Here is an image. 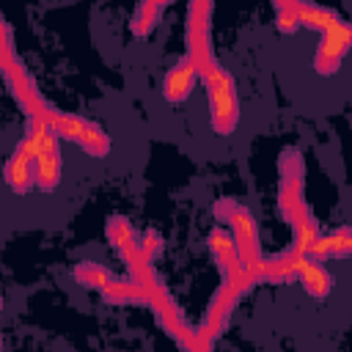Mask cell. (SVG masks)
I'll use <instances>...</instances> for the list:
<instances>
[{"mask_svg": "<svg viewBox=\"0 0 352 352\" xmlns=\"http://www.w3.org/2000/svg\"><path fill=\"white\" fill-rule=\"evenodd\" d=\"M352 253V231L346 226L336 228L333 234H319V239L311 245L305 258L311 261H327V258H346Z\"/></svg>", "mask_w": 352, "mask_h": 352, "instance_id": "8fae6325", "label": "cell"}, {"mask_svg": "<svg viewBox=\"0 0 352 352\" xmlns=\"http://www.w3.org/2000/svg\"><path fill=\"white\" fill-rule=\"evenodd\" d=\"M165 8V3H160V0H146V3H138V8H135V16H132V22H129V30H132V36H148L151 30H154V25H157V19H160V11Z\"/></svg>", "mask_w": 352, "mask_h": 352, "instance_id": "ac0fdd59", "label": "cell"}, {"mask_svg": "<svg viewBox=\"0 0 352 352\" xmlns=\"http://www.w3.org/2000/svg\"><path fill=\"white\" fill-rule=\"evenodd\" d=\"M294 16L300 22V28H314V30H330L341 22V16L324 6H316V3H294Z\"/></svg>", "mask_w": 352, "mask_h": 352, "instance_id": "9a60e30c", "label": "cell"}, {"mask_svg": "<svg viewBox=\"0 0 352 352\" xmlns=\"http://www.w3.org/2000/svg\"><path fill=\"white\" fill-rule=\"evenodd\" d=\"M0 311H3V297H0Z\"/></svg>", "mask_w": 352, "mask_h": 352, "instance_id": "603a6c76", "label": "cell"}, {"mask_svg": "<svg viewBox=\"0 0 352 352\" xmlns=\"http://www.w3.org/2000/svg\"><path fill=\"white\" fill-rule=\"evenodd\" d=\"M294 280H300L302 289H305L311 297H316V300H324V297L333 292V286H336V278L324 270V264L311 261V258H305V256L297 261V275H294Z\"/></svg>", "mask_w": 352, "mask_h": 352, "instance_id": "7c38bea8", "label": "cell"}, {"mask_svg": "<svg viewBox=\"0 0 352 352\" xmlns=\"http://www.w3.org/2000/svg\"><path fill=\"white\" fill-rule=\"evenodd\" d=\"M275 25L280 33H294L300 28L297 16H294V3L286 0V3H275Z\"/></svg>", "mask_w": 352, "mask_h": 352, "instance_id": "44dd1931", "label": "cell"}, {"mask_svg": "<svg viewBox=\"0 0 352 352\" xmlns=\"http://www.w3.org/2000/svg\"><path fill=\"white\" fill-rule=\"evenodd\" d=\"M214 214L223 220V223H228V234H231V239H234V245H236V253H239V261H242V267H256L264 256H261V245H258V228H256V220H253V214H250V209L248 206H242V204H236L234 198H220L217 204H214Z\"/></svg>", "mask_w": 352, "mask_h": 352, "instance_id": "6da1fadb", "label": "cell"}, {"mask_svg": "<svg viewBox=\"0 0 352 352\" xmlns=\"http://www.w3.org/2000/svg\"><path fill=\"white\" fill-rule=\"evenodd\" d=\"M138 250L154 264V258L160 256V250H162V234L160 231H154V228H146L143 231V236L138 239Z\"/></svg>", "mask_w": 352, "mask_h": 352, "instance_id": "7402d4cb", "label": "cell"}, {"mask_svg": "<svg viewBox=\"0 0 352 352\" xmlns=\"http://www.w3.org/2000/svg\"><path fill=\"white\" fill-rule=\"evenodd\" d=\"M195 80H198L195 66L190 63V58H182L176 66L168 69V74H165V80H162V96H165L170 104L184 102V99L192 94Z\"/></svg>", "mask_w": 352, "mask_h": 352, "instance_id": "30bf717a", "label": "cell"}, {"mask_svg": "<svg viewBox=\"0 0 352 352\" xmlns=\"http://www.w3.org/2000/svg\"><path fill=\"white\" fill-rule=\"evenodd\" d=\"M107 302H113V305H146V294H143V289L138 286V283H132V280H110L102 292H99Z\"/></svg>", "mask_w": 352, "mask_h": 352, "instance_id": "2e32d148", "label": "cell"}, {"mask_svg": "<svg viewBox=\"0 0 352 352\" xmlns=\"http://www.w3.org/2000/svg\"><path fill=\"white\" fill-rule=\"evenodd\" d=\"M209 250H212V256H214V261H217V267H220V272H223V278H231L234 272H239L242 270V261H239V253H236V245H234V239H231V234L226 231V228H212L209 231Z\"/></svg>", "mask_w": 352, "mask_h": 352, "instance_id": "4fadbf2b", "label": "cell"}, {"mask_svg": "<svg viewBox=\"0 0 352 352\" xmlns=\"http://www.w3.org/2000/svg\"><path fill=\"white\" fill-rule=\"evenodd\" d=\"M47 124H50L55 138H66V140L77 143L91 157H104L110 151V135L99 124H94L88 118H80V116H72V113H60V110L52 107Z\"/></svg>", "mask_w": 352, "mask_h": 352, "instance_id": "277c9868", "label": "cell"}, {"mask_svg": "<svg viewBox=\"0 0 352 352\" xmlns=\"http://www.w3.org/2000/svg\"><path fill=\"white\" fill-rule=\"evenodd\" d=\"M212 3L206 0H195L187 6V55L190 63L195 66L198 77H206L209 72H214L220 63L214 58L212 50Z\"/></svg>", "mask_w": 352, "mask_h": 352, "instance_id": "7a4b0ae2", "label": "cell"}, {"mask_svg": "<svg viewBox=\"0 0 352 352\" xmlns=\"http://www.w3.org/2000/svg\"><path fill=\"white\" fill-rule=\"evenodd\" d=\"M3 179L6 184L14 190V192H28L33 184H36V151L30 146L28 138H22L14 148V154L8 157L6 162V170H3Z\"/></svg>", "mask_w": 352, "mask_h": 352, "instance_id": "ba28073f", "label": "cell"}, {"mask_svg": "<svg viewBox=\"0 0 352 352\" xmlns=\"http://www.w3.org/2000/svg\"><path fill=\"white\" fill-rule=\"evenodd\" d=\"M278 173H280V182H278V206H280V214L286 220H292V214L305 204L302 198V190H305V160L297 148H283L280 157H278Z\"/></svg>", "mask_w": 352, "mask_h": 352, "instance_id": "5b68a950", "label": "cell"}, {"mask_svg": "<svg viewBox=\"0 0 352 352\" xmlns=\"http://www.w3.org/2000/svg\"><path fill=\"white\" fill-rule=\"evenodd\" d=\"M206 85L209 96V110H212V126L217 135H231L239 124V99H236V85L234 77L217 66L206 77H201Z\"/></svg>", "mask_w": 352, "mask_h": 352, "instance_id": "3957f363", "label": "cell"}, {"mask_svg": "<svg viewBox=\"0 0 352 352\" xmlns=\"http://www.w3.org/2000/svg\"><path fill=\"white\" fill-rule=\"evenodd\" d=\"M19 58L14 52V44H11V33H8V25L0 14V74H6L11 66H16Z\"/></svg>", "mask_w": 352, "mask_h": 352, "instance_id": "ffe728a7", "label": "cell"}, {"mask_svg": "<svg viewBox=\"0 0 352 352\" xmlns=\"http://www.w3.org/2000/svg\"><path fill=\"white\" fill-rule=\"evenodd\" d=\"M74 280H77L80 286L91 289V292H102V289L113 280V272H110L107 267L96 264V261H80V264L74 267Z\"/></svg>", "mask_w": 352, "mask_h": 352, "instance_id": "e0dca14e", "label": "cell"}, {"mask_svg": "<svg viewBox=\"0 0 352 352\" xmlns=\"http://www.w3.org/2000/svg\"><path fill=\"white\" fill-rule=\"evenodd\" d=\"M292 231H294V242H292V250L297 253V256H305L308 250H311V245L319 239V223H316V217L311 214V209H308V204H302L294 214H292Z\"/></svg>", "mask_w": 352, "mask_h": 352, "instance_id": "5bb4252c", "label": "cell"}, {"mask_svg": "<svg viewBox=\"0 0 352 352\" xmlns=\"http://www.w3.org/2000/svg\"><path fill=\"white\" fill-rule=\"evenodd\" d=\"M104 231H107V239L113 242V248H116L118 253H124V250H129V248L138 245V236H135L132 223H129L126 217H110Z\"/></svg>", "mask_w": 352, "mask_h": 352, "instance_id": "d6986e66", "label": "cell"}, {"mask_svg": "<svg viewBox=\"0 0 352 352\" xmlns=\"http://www.w3.org/2000/svg\"><path fill=\"white\" fill-rule=\"evenodd\" d=\"M3 77H6V82H8V88H11V94H14V99L22 104V110H25L28 118H41V121L50 118L52 107H50V104L44 102V96L38 94V88H36L33 77L28 74V69L22 66V60H19L16 66H11Z\"/></svg>", "mask_w": 352, "mask_h": 352, "instance_id": "8992f818", "label": "cell"}, {"mask_svg": "<svg viewBox=\"0 0 352 352\" xmlns=\"http://www.w3.org/2000/svg\"><path fill=\"white\" fill-rule=\"evenodd\" d=\"M302 256H297L289 248L286 253H278L272 258H261L256 267H250V272H253L256 283H289L297 275V261Z\"/></svg>", "mask_w": 352, "mask_h": 352, "instance_id": "9c48e42d", "label": "cell"}, {"mask_svg": "<svg viewBox=\"0 0 352 352\" xmlns=\"http://www.w3.org/2000/svg\"><path fill=\"white\" fill-rule=\"evenodd\" d=\"M349 47H352V28H349V22L341 19L336 28H330V30L322 33V44H319L316 58H314L316 72L324 74V77L327 74H336L338 66H341V60H344V55L349 52Z\"/></svg>", "mask_w": 352, "mask_h": 352, "instance_id": "52a82bcc", "label": "cell"}]
</instances>
